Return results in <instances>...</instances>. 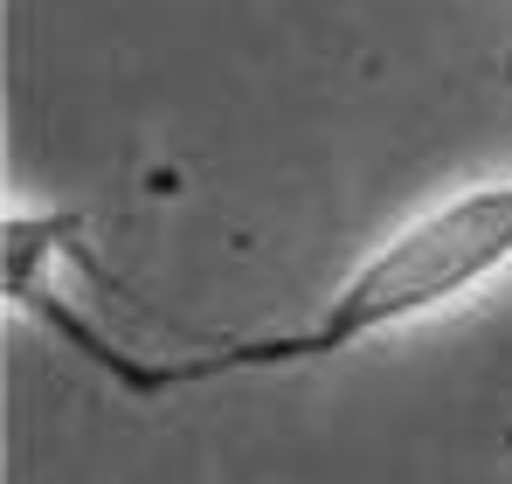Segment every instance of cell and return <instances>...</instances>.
Here are the masks:
<instances>
[{
  "label": "cell",
  "instance_id": "6da1fadb",
  "mask_svg": "<svg viewBox=\"0 0 512 484\" xmlns=\"http://www.w3.org/2000/svg\"><path fill=\"white\" fill-rule=\"evenodd\" d=\"M512 270V173L457 187L443 201H429L423 215H409L395 236H381L340 284L326 291V305L298 325L277 332H243V339H208L194 353H125L111 346L97 325H84L56 291L21 298L14 312L42 319L63 346H77V360H90L118 395L132 402H167L187 388H215L236 374H284V367H326L346 360L360 346H381L395 332L423 319L457 312L464 298L492 291Z\"/></svg>",
  "mask_w": 512,
  "mask_h": 484
}]
</instances>
